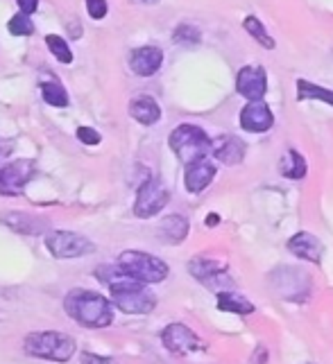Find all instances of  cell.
Instances as JSON below:
<instances>
[{
	"mask_svg": "<svg viewBox=\"0 0 333 364\" xmlns=\"http://www.w3.org/2000/svg\"><path fill=\"white\" fill-rule=\"evenodd\" d=\"M98 279L111 290V301L127 314H148L155 310V294L143 283L134 281L118 265H104L98 270Z\"/></svg>",
	"mask_w": 333,
	"mask_h": 364,
	"instance_id": "obj_1",
	"label": "cell"
},
{
	"mask_svg": "<svg viewBox=\"0 0 333 364\" xmlns=\"http://www.w3.org/2000/svg\"><path fill=\"white\" fill-rule=\"evenodd\" d=\"M66 312L71 314L75 321H80L87 328H104L113 321L111 303L98 292L89 290H73L66 296Z\"/></svg>",
	"mask_w": 333,
	"mask_h": 364,
	"instance_id": "obj_2",
	"label": "cell"
},
{
	"mask_svg": "<svg viewBox=\"0 0 333 364\" xmlns=\"http://www.w3.org/2000/svg\"><path fill=\"white\" fill-rule=\"evenodd\" d=\"M168 145L184 166H190V163L202 161L211 154V138L206 136L204 129L195 127V124H179L170 133Z\"/></svg>",
	"mask_w": 333,
	"mask_h": 364,
	"instance_id": "obj_3",
	"label": "cell"
},
{
	"mask_svg": "<svg viewBox=\"0 0 333 364\" xmlns=\"http://www.w3.org/2000/svg\"><path fill=\"white\" fill-rule=\"evenodd\" d=\"M25 351L36 358L66 362V360H71L75 353V340L71 335L57 333V330L32 333V335H27V340H25Z\"/></svg>",
	"mask_w": 333,
	"mask_h": 364,
	"instance_id": "obj_4",
	"label": "cell"
},
{
	"mask_svg": "<svg viewBox=\"0 0 333 364\" xmlns=\"http://www.w3.org/2000/svg\"><path fill=\"white\" fill-rule=\"evenodd\" d=\"M118 267L134 281L148 285V283H161L168 276V265L157 256L143 254V252H125L118 258Z\"/></svg>",
	"mask_w": 333,
	"mask_h": 364,
	"instance_id": "obj_5",
	"label": "cell"
},
{
	"mask_svg": "<svg viewBox=\"0 0 333 364\" xmlns=\"http://www.w3.org/2000/svg\"><path fill=\"white\" fill-rule=\"evenodd\" d=\"M170 193L168 188L161 184L159 179H148L146 184L139 188V195H136V204H134V213L136 217L148 219L152 215H157L161 208L168 204Z\"/></svg>",
	"mask_w": 333,
	"mask_h": 364,
	"instance_id": "obj_6",
	"label": "cell"
},
{
	"mask_svg": "<svg viewBox=\"0 0 333 364\" xmlns=\"http://www.w3.org/2000/svg\"><path fill=\"white\" fill-rule=\"evenodd\" d=\"M45 245L50 249V254L57 258H80L93 252V242H89L87 238H82L78 233L71 231H55L45 238Z\"/></svg>",
	"mask_w": 333,
	"mask_h": 364,
	"instance_id": "obj_7",
	"label": "cell"
},
{
	"mask_svg": "<svg viewBox=\"0 0 333 364\" xmlns=\"http://www.w3.org/2000/svg\"><path fill=\"white\" fill-rule=\"evenodd\" d=\"M34 177V163L32 161H14L9 166L0 168V195L14 197L21 195L25 184Z\"/></svg>",
	"mask_w": 333,
	"mask_h": 364,
	"instance_id": "obj_8",
	"label": "cell"
},
{
	"mask_svg": "<svg viewBox=\"0 0 333 364\" xmlns=\"http://www.w3.org/2000/svg\"><path fill=\"white\" fill-rule=\"evenodd\" d=\"M188 272L195 276L199 283H204L211 290H220V287H232V279L227 276V267L211 258H193L188 263Z\"/></svg>",
	"mask_w": 333,
	"mask_h": 364,
	"instance_id": "obj_9",
	"label": "cell"
},
{
	"mask_svg": "<svg viewBox=\"0 0 333 364\" xmlns=\"http://www.w3.org/2000/svg\"><path fill=\"white\" fill-rule=\"evenodd\" d=\"M236 91L250 102H261L268 91V75L261 66H245L236 78Z\"/></svg>",
	"mask_w": 333,
	"mask_h": 364,
	"instance_id": "obj_10",
	"label": "cell"
},
{
	"mask_svg": "<svg viewBox=\"0 0 333 364\" xmlns=\"http://www.w3.org/2000/svg\"><path fill=\"white\" fill-rule=\"evenodd\" d=\"M161 342L170 353H177V356H188V353L197 351L202 344L199 337L184 323H170L168 328L161 333Z\"/></svg>",
	"mask_w": 333,
	"mask_h": 364,
	"instance_id": "obj_11",
	"label": "cell"
},
{
	"mask_svg": "<svg viewBox=\"0 0 333 364\" xmlns=\"http://www.w3.org/2000/svg\"><path fill=\"white\" fill-rule=\"evenodd\" d=\"M274 124V116L268 104L263 102H250L245 104L243 111H241V127L245 131H252V133H263L272 129Z\"/></svg>",
	"mask_w": 333,
	"mask_h": 364,
	"instance_id": "obj_12",
	"label": "cell"
},
{
	"mask_svg": "<svg viewBox=\"0 0 333 364\" xmlns=\"http://www.w3.org/2000/svg\"><path fill=\"white\" fill-rule=\"evenodd\" d=\"M161 64H164V52L155 45H143V48H139V50L132 52V57H129L132 71L141 75V78H150V75H155L161 68Z\"/></svg>",
	"mask_w": 333,
	"mask_h": 364,
	"instance_id": "obj_13",
	"label": "cell"
},
{
	"mask_svg": "<svg viewBox=\"0 0 333 364\" xmlns=\"http://www.w3.org/2000/svg\"><path fill=\"white\" fill-rule=\"evenodd\" d=\"M288 249H290V254H295L297 258H302V261H309L313 265L322 263V252H325V247H322L318 238L306 231L295 233L288 240Z\"/></svg>",
	"mask_w": 333,
	"mask_h": 364,
	"instance_id": "obj_14",
	"label": "cell"
},
{
	"mask_svg": "<svg viewBox=\"0 0 333 364\" xmlns=\"http://www.w3.org/2000/svg\"><path fill=\"white\" fill-rule=\"evenodd\" d=\"M211 152L225 166H238L245 159L247 145L238 136H220L218 140H211Z\"/></svg>",
	"mask_w": 333,
	"mask_h": 364,
	"instance_id": "obj_15",
	"label": "cell"
},
{
	"mask_svg": "<svg viewBox=\"0 0 333 364\" xmlns=\"http://www.w3.org/2000/svg\"><path fill=\"white\" fill-rule=\"evenodd\" d=\"M215 166L211 161H195L186 166V175H184V181H186V190L188 193H202V190L211 184L215 179Z\"/></svg>",
	"mask_w": 333,
	"mask_h": 364,
	"instance_id": "obj_16",
	"label": "cell"
},
{
	"mask_svg": "<svg viewBox=\"0 0 333 364\" xmlns=\"http://www.w3.org/2000/svg\"><path fill=\"white\" fill-rule=\"evenodd\" d=\"M129 116L141 124H155L161 118V109L150 95H139L129 102Z\"/></svg>",
	"mask_w": 333,
	"mask_h": 364,
	"instance_id": "obj_17",
	"label": "cell"
},
{
	"mask_svg": "<svg viewBox=\"0 0 333 364\" xmlns=\"http://www.w3.org/2000/svg\"><path fill=\"white\" fill-rule=\"evenodd\" d=\"M0 222L7 224L9 228H14L18 233H27V235H36L45 228L41 219H36L27 213H5V215H0Z\"/></svg>",
	"mask_w": 333,
	"mask_h": 364,
	"instance_id": "obj_18",
	"label": "cell"
},
{
	"mask_svg": "<svg viewBox=\"0 0 333 364\" xmlns=\"http://www.w3.org/2000/svg\"><path fill=\"white\" fill-rule=\"evenodd\" d=\"M218 308L222 312H234V314H252L254 312V303L247 299L243 294H236V292H218Z\"/></svg>",
	"mask_w": 333,
	"mask_h": 364,
	"instance_id": "obj_19",
	"label": "cell"
},
{
	"mask_svg": "<svg viewBox=\"0 0 333 364\" xmlns=\"http://www.w3.org/2000/svg\"><path fill=\"white\" fill-rule=\"evenodd\" d=\"M159 233L166 238L168 242H182L184 238L188 235V219L182 215H168L164 222L159 226Z\"/></svg>",
	"mask_w": 333,
	"mask_h": 364,
	"instance_id": "obj_20",
	"label": "cell"
},
{
	"mask_svg": "<svg viewBox=\"0 0 333 364\" xmlns=\"http://www.w3.org/2000/svg\"><path fill=\"white\" fill-rule=\"evenodd\" d=\"M279 172L283 177H288V179H304L306 177V161H304V156L299 154L297 150H288V154H285V159H281L279 163Z\"/></svg>",
	"mask_w": 333,
	"mask_h": 364,
	"instance_id": "obj_21",
	"label": "cell"
},
{
	"mask_svg": "<svg viewBox=\"0 0 333 364\" xmlns=\"http://www.w3.org/2000/svg\"><path fill=\"white\" fill-rule=\"evenodd\" d=\"M297 100H322L333 107V91L325 89V86H318L309 80H297Z\"/></svg>",
	"mask_w": 333,
	"mask_h": 364,
	"instance_id": "obj_22",
	"label": "cell"
},
{
	"mask_svg": "<svg viewBox=\"0 0 333 364\" xmlns=\"http://www.w3.org/2000/svg\"><path fill=\"white\" fill-rule=\"evenodd\" d=\"M243 27L247 30V34L254 36L256 43H259V45L268 48V50H272V48H274V39H272V36H270L268 32H265V25H263L256 16H247L245 21H243Z\"/></svg>",
	"mask_w": 333,
	"mask_h": 364,
	"instance_id": "obj_23",
	"label": "cell"
},
{
	"mask_svg": "<svg viewBox=\"0 0 333 364\" xmlns=\"http://www.w3.org/2000/svg\"><path fill=\"white\" fill-rule=\"evenodd\" d=\"M41 95L48 104H52V107H66V104H69V95H66L64 86L57 82H43Z\"/></svg>",
	"mask_w": 333,
	"mask_h": 364,
	"instance_id": "obj_24",
	"label": "cell"
},
{
	"mask_svg": "<svg viewBox=\"0 0 333 364\" xmlns=\"http://www.w3.org/2000/svg\"><path fill=\"white\" fill-rule=\"evenodd\" d=\"M45 43H48V48H50V52H52L62 64H71V61H73L71 48H69V43H66V41L62 39V36L48 34V36H45Z\"/></svg>",
	"mask_w": 333,
	"mask_h": 364,
	"instance_id": "obj_25",
	"label": "cell"
},
{
	"mask_svg": "<svg viewBox=\"0 0 333 364\" xmlns=\"http://www.w3.org/2000/svg\"><path fill=\"white\" fill-rule=\"evenodd\" d=\"M9 32L14 36H30L34 32V25L25 14H16L12 21H9Z\"/></svg>",
	"mask_w": 333,
	"mask_h": 364,
	"instance_id": "obj_26",
	"label": "cell"
},
{
	"mask_svg": "<svg viewBox=\"0 0 333 364\" xmlns=\"http://www.w3.org/2000/svg\"><path fill=\"white\" fill-rule=\"evenodd\" d=\"M173 39L177 43H199L202 34H199V30L193 25H179L175 30V34H173Z\"/></svg>",
	"mask_w": 333,
	"mask_h": 364,
	"instance_id": "obj_27",
	"label": "cell"
},
{
	"mask_svg": "<svg viewBox=\"0 0 333 364\" xmlns=\"http://www.w3.org/2000/svg\"><path fill=\"white\" fill-rule=\"evenodd\" d=\"M78 138L84 143V145H98L100 143V133L91 129V127H80L78 129Z\"/></svg>",
	"mask_w": 333,
	"mask_h": 364,
	"instance_id": "obj_28",
	"label": "cell"
},
{
	"mask_svg": "<svg viewBox=\"0 0 333 364\" xmlns=\"http://www.w3.org/2000/svg\"><path fill=\"white\" fill-rule=\"evenodd\" d=\"M87 9L91 18H104L107 16V3L104 0H87Z\"/></svg>",
	"mask_w": 333,
	"mask_h": 364,
	"instance_id": "obj_29",
	"label": "cell"
},
{
	"mask_svg": "<svg viewBox=\"0 0 333 364\" xmlns=\"http://www.w3.org/2000/svg\"><path fill=\"white\" fill-rule=\"evenodd\" d=\"M82 364H116L111 358H102V356H95V353H82Z\"/></svg>",
	"mask_w": 333,
	"mask_h": 364,
	"instance_id": "obj_30",
	"label": "cell"
},
{
	"mask_svg": "<svg viewBox=\"0 0 333 364\" xmlns=\"http://www.w3.org/2000/svg\"><path fill=\"white\" fill-rule=\"evenodd\" d=\"M18 7H21V14L30 16L36 12V7H39V0H18Z\"/></svg>",
	"mask_w": 333,
	"mask_h": 364,
	"instance_id": "obj_31",
	"label": "cell"
},
{
	"mask_svg": "<svg viewBox=\"0 0 333 364\" xmlns=\"http://www.w3.org/2000/svg\"><path fill=\"white\" fill-rule=\"evenodd\" d=\"M218 219H220L218 215H208V217H206V226H215V224H218Z\"/></svg>",
	"mask_w": 333,
	"mask_h": 364,
	"instance_id": "obj_32",
	"label": "cell"
},
{
	"mask_svg": "<svg viewBox=\"0 0 333 364\" xmlns=\"http://www.w3.org/2000/svg\"><path fill=\"white\" fill-rule=\"evenodd\" d=\"M143 3H157V0H143Z\"/></svg>",
	"mask_w": 333,
	"mask_h": 364,
	"instance_id": "obj_33",
	"label": "cell"
}]
</instances>
